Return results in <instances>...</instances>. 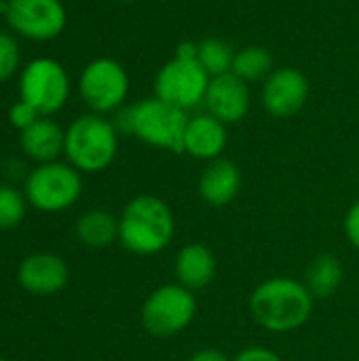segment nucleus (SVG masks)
<instances>
[{
	"instance_id": "24",
	"label": "nucleus",
	"mask_w": 359,
	"mask_h": 361,
	"mask_svg": "<svg viewBox=\"0 0 359 361\" xmlns=\"http://www.w3.org/2000/svg\"><path fill=\"white\" fill-rule=\"evenodd\" d=\"M38 118H40L38 110H36L34 106H30L28 102H23V99H17V102L8 108V123H11L15 129H19V133H21L23 129L32 127Z\"/></svg>"
},
{
	"instance_id": "26",
	"label": "nucleus",
	"mask_w": 359,
	"mask_h": 361,
	"mask_svg": "<svg viewBox=\"0 0 359 361\" xmlns=\"http://www.w3.org/2000/svg\"><path fill=\"white\" fill-rule=\"evenodd\" d=\"M233 361H284L275 351L267 347H248Z\"/></svg>"
},
{
	"instance_id": "12",
	"label": "nucleus",
	"mask_w": 359,
	"mask_h": 361,
	"mask_svg": "<svg viewBox=\"0 0 359 361\" xmlns=\"http://www.w3.org/2000/svg\"><path fill=\"white\" fill-rule=\"evenodd\" d=\"M205 112L222 121L224 125L239 123L248 116L252 106V93L250 85L235 76L233 72L214 76L209 80L207 93H205Z\"/></svg>"
},
{
	"instance_id": "18",
	"label": "nucleus",
	"mask_w": 359,
	"mask_h": 361,
	"mask_svg": "<svg viewBox=\"0 0 359 361\" xmlns=\"http://www.w3.org/2000/svg\"><path fill=\"white\" fill-rule=\"evenodd\" d=\"M76 237L91 250H104L118 239V220L104 209H89L76 222Z\"/></svg>"
},
{
	"instance_id": "22",
	"label": "nucleus",
	"mask_w": 359,
	"mask_h": 361,
	"mask_svg": "<svg viewBox=\"0 0 359 361\" xmlns=\"http://www.w3.org/2000/svg\"><path fill=\"white\" fill-rule=\"evenodd\" d=\"M28 199L13 186H0V231L19 226L25 218Z\"/></svg>"
},
{
	"instance_id": "2",
	"label": "nucleus",
	"mask_w": 359,
	"mask_h": 361,
	"mask_svg": "<svg viewBox=\"0 0 359 361\" xmlns=\"http://www.w3.org/2000/svg\"><path fill=\"white\" fill-rule=\"evenodd\" d=\"M112 123L118 133L133 135L148 146L182 152L188 112L159 97H146L140 99L138 104L123 106L114 114Z\"/></svg>"
},
{
	"instance_id": "5",
	"label": "nucleus",
	"mask_w": 359,
	"mask_h": 361,
	"mask_svg": "<svg viewBox=\"0 0 359 361\" xmlns=\"http://www.w3.org/2000/svg\"><path fill=\"white\" fill-rule=\"evenodd\" d=\"M83 192V178L70 163L53 161L36 165L25 180L28 203L44 214H57L70 209Z\"/></svg>"
},
{
	"instance_id": "16",
	"label": "nucleus",
	"mask_w": 359,
	"mask_h": 361,
	"mask_svg": "<svg viewBox=\"0 0 359 361\" xmlns=\"http://www.w3.org/2000/svg\"><path fill=\"white\" fill-rule=\"evenodd\" d=\"M21 150L34 163H53L66 152V129L51 116H40L32 127L19 133Z\"/></svg>"
},
{
	"instance_id": "1",
	"label": "nucleus",
	"mask_w": 359,
	"mask_h": 361,
	"mask_svg": "<svg viewBox=\"0 0 359 361\" xmlns=\"http://www.w3.org/2000/svg\"><path fill=\"white\" fill-rule=\"evenodd\" d=\"M313 294L290 277H271L250 296V313L258 326L275 334L303 328L313 313Z\"/></svg>"
},
{
	"instance_id": "20",
	"label": "nucleus",
	"mask_w": 359,
	"mask_h": 361,
	"mask_svg": "<svg viewBox=\"0 0 359 361\" xmlns=\"http://www.w3.org/2000/svg\"><path fill=\"white\" fill-rule=\"evenodd\" d=\"M273 55L269 53L267 47L260 44H248L239 51H235V61H233V74L239 76L241 80L256 82V80H267L269 74L273 72Z\"/></svg>"
},
{
	"instance_id": "15",
	"label": "nucleus",
	"mask_w": 359,
	"mask_h": 361,
	"mask_svg": "<svg viewBox=\"0 0 359 361\" xmlns=\"http://www.w3.org/2000/svg\"><path fill=\"white\" fill-rule=\"evenodd\" d=\"M241 169L231 159H214L199 176V195L212 207L233 203L241 190Z\"/></svg>"
},
{
	"instance_id": "11",
	"label": "nucleus",
	"mask_w": 359,
	"mask_h": 361,
	"mask_svg": "<svg viewBox=\"0 0 359 361\" xmlns=\"http://www.w3.org/2000/svg\"><path fill=\"white\" fill-rule=\"evenodd\" d=\"M262 106L271 116L290 118L309 99V78L296 68H277L262 82Z\"/></svg>"
},
{
	"instance_id": "6",
	"label": "nucleus",
	"mask_w": 359,
	"mask_h": 361,
	"mask_svg": "<svg viewBox=\"0 0 359 361\" xmlns=\"http://www.w3.org/2000/svg\"><path fill=\"white\" fill-rule=\"evenodd\" d=\"M78 93L93 114H116L129 95V74L121 61L97 57L83 68Z\"/></svg>"
},
{
	"instance_id": "9",
	"label": "nucleus",
	"mask_w": 359,
	"mask_h": 361,
	"mask_svg": "<svg viewBox=\"0 0 359 361\" xmlns=\"http://www.w3.org/2000/svg\"><path fill=\"white\" fill-rule=\"evenodd\" d=\"M209 74L197 59H169L154 76V97L188 112L205 102Z\"/></svg>"
},
{
	"instance_id": "14",
	"label": "nucleus",
	"mask_w": 359,
	"mask_h": 361,
	"mask_svg": "<svg viewBox=\"0 0 359 361\" xmlns=\"http://www.w3.org/2000/svg\"><path fill=\"white\" fill-rule=\"evenodd\" d=\"M226 144H229V131L222 121H218L209 112L188 116L182 152L190 154L193 159L209 163L222 157Z\"/></svg>"
},
{
	"instance_id": "10",
	"label": "nucleus",
	"mask_w": 359,
	"mask_h": 361,
	"mask_svg": "<svg viewBox=\"0 0 359 361\" xmlns=\"http://www.w3.org/2000/svg\"><path fill=\"white\" fill-rule=\"evenodd\" d=\"M4 19L15 34L47 42L66 30L68 13L61 0H8Z\"/></svg>"
},
{
	"instance_id": "27",
	"label": "nucleus",
	"mask_w": 359,
	"mask_h": 361,
	"mask_svg": "<svg viewBox=\"0 0 359 361\" xmlns=\"http://www.w3.org/2000/svg\"><path fill=\"white\" fill-rule=\"evenodd\" d=\"M188 361H233L229 360L222 351H218V349H201V351H197L193 357Z\"/></svg>"
},
{
	"instance_id": "25",
	"label": "nucleus",
	"mask_w": 359,
	"mask_h": 361,
	"mask_svg": "<svg viewBox=\"0 0 359 361\" xmlns=\"http://www.w3.org/2000/svg\"><path fill=\"white\" fill-rule=\"evenodd\" d=\"M345 235H347L349 243L355 250H359V201H355L349 207V212L345 216Z\"/></svg>"
},
{
	"instance_id": "4",
	"label": "nucleus",
	"mask_w": 359,
	"mask_h": 361,
	"mask_svg": "<svg viewBox=\"0 0 359 361\" xmlns=\"http://www.w3.org/2000/svg\"><path fill=\"white\" fill-rule=\"evenodd\" d=\"M118 152V131L102 114H83L66 129V159L80 173H97L112 165Z\"/></svg>"
},
{
	"instance_id": "13",
	"label": "nucleus",
	"mask_w": 359,
	"mask_h": 361,
	"mask_svg": "<svg viewBox=\"0 0 359 361\" xmlns=\"http://www.w3.org/2000/svg\"><path fill=\"white\" fill-rule=\"evenodd\" d=\"M17 279L19 286L34 296H53L66 288L70 271L57 254L38 252L21 260L17 269Z\"/></svg>"
},
{
	"instance_id": "3",
	"label": "nucleus",
	"mask_w": 359,
	"mask_h": 361,
	"mask_svg": "<svg viewBox=\"0 0 359 361\" xmlns=\"http://www.w3.org/2000/svg\"><path fill=\"white\" fill-rule=\"evenodd\" d=\"M176 233V220L169 205L154 195L133 197L118 218V241L138 256L163 252Z\"/></svg>"
},
{
	"instance_id": "29",
	"label": "nucleus",
	"mask_w": 359,
	"mask_h": 361,
	"mask_svg": "<svg viewBox=\"0 0 359 361\" xmlns=\"http://www.w3.org/2000/svg\"><path fill=\"white\" fill-rule=\"evenodd\" d=\"M127 2H131V0H127Z\"/></svg>"
},
{
	"instance_id": "17",
	"label": "nucleus",
	"mask_w": 359,
	"mask_h": 361,
	"mask_svg": "<svg viewBox=\"0 0 359 361\" xmlns=\"http://www.w3.org/2000/svg\"><path fill=\"white\" fill-rule=\"evenodd\" d=\"M176 277L178 283L190 292L207 288L216 277L214 252L199 241L184 245L176 254Z\"/></svg>"
},
{
	"instance_id": "23",
	"label": "nucleus",
	"mask_w": 359,
	"mask_h": 361,
	"mask_svg": "<svg viewBox=\"0 0 359 361\" xmlns=\"http://www.w3.org/2000/svg\"><path fill=\"white\" fill-rule=\"evenodd\" d=\"M21 66V51L13 34L0 32V82L17 74Z\"/></svg>"
},
{
	"instance_id": "8",
	"label": "nucleus",
	"mask_w": 359,
	"mask_h": 361,
	"mask_svg": "<svg viewBox=\"0 0 359 361\" xmlns=\"http://www.w3.org/2000/svg\"><path fill=\"white\" fill-rule=\"evenodd\" d=\"M197 315V300L180 283L157 288L142 307V326L152 336H176L184 332Z\"/></svg>"
},
{
	"instance_id": "19",
	"label": "nucleus",
	"mask_w": 359,
	"mask_h": 361,
	"mask_svg": "<svg viewBox=\"0 0 359 361\" xmlns=\"http://www.w3.org/2000/svg\"><path fill=\"white\" fill-rule=\"evenodd\" d=\"M345 271L334 254H320L307 269L305 286L313 298H330L343 283Z\"/></svg>"
},
{
	"instance_id": "28",
	"label": "nucleus",
	"mask_w": 359,
	"mask_h": 361,
	"mask_svg": "<svg viewBox=\"0 0 359 361\" xmlns=\"http://www.w3.org/2000/svg\"><path fill=\"white\" fill-rule=\"evenodd\" d=\"M0 361H8V360H4V357H0Z\"/></svg>"
},
{
	"instance_id": "21",
	"label": "nucleus",
	"mask_w": 359,
	"mask_h": 361,
	"mask_svg": "<svg viewBox=\"0 0 359 361\" xmlns=\"http://www.w3.org/2000/svg\"><path fill=\"white\" fill-rule=\"evenodd\" d=\"M197 47H199L197 61L209 74V78L229 74L233 70L235 49L226 40L216 38V36H209V38H203L201 42H197Z\"/></svg>"
},
{
	"instance_id": "7",
	"label": "nucleus",
	"mask_w": 359,
	"mask_h": 361,
	"mask_svg": "<svg viewBox=\"0 0 359 361\" xmlns=\"http://www.w3.org/2000/svg\"><path fill=\"white\" fill-rule=\"evenodd\" d=\"M70 97V76L53 57H36L21 68L19 99L38 110L40 116H53Z\"/></svg>"
}]
</instances>
